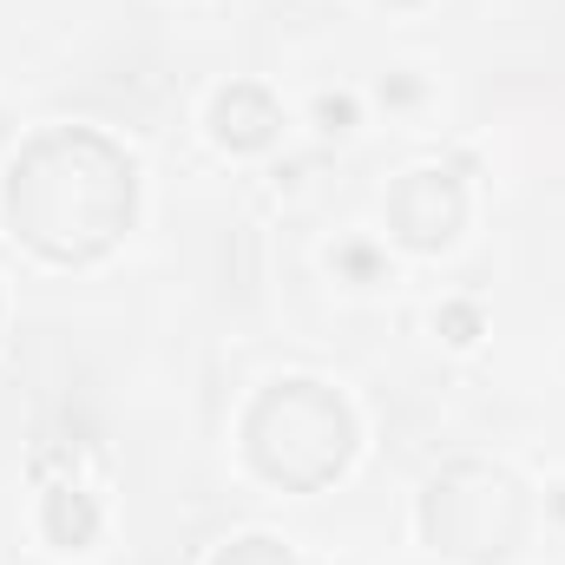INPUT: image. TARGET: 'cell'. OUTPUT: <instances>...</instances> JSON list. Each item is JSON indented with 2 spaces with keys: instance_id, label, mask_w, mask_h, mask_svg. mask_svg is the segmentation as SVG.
Instances as JSON below:
<instances>
[{
  "instance_id": "6da1fadb",
  "label": "cell",
  "mask_w": 565,
  "mask_h": 565,
  "mask_svg": "<svg viewBox=\"0 0 565 565\" xmlns=\"http://www.w3.org/2000/svg\"><path fill=\"white\" fill-rule=\"evenodd\" d=\"M7 231L46 264H99L139 217V171L93 126H53L7 164Z\"/></svg>"
},
{
  "instance_id": "8992f818",
  "label": "cell",
  "mask_w": 565,
  "mask_h": 565,
  "mask_svg": "<svg viewBox=\"0 0 565 565\" xmlns=\"http://www.w3.org/2000/svg\"><path fill=\"white\" fill-rule=\"evenodd\" d=\"M40 487H46V500H40L46 540H53L60 553L93 546V533H99V500L86 493V480H40Z\"/></svg>"
},
{
  "instance_id": "9c48e42d",
  "label": "cell",
  "mask_w": 565,
  "mask_h": 565,
  "mask_svg": "<svg viewBox=\"0 0 565 565\" xmlns=\"http://www.w3.org/2000/svg\"><path fill=\"white\" fill-rule=\"evenodd\" d=\"M316 119H322V132H349L355 126V99L329 93V99H316Z\"/></svg>"
},
{
  "instance_id": "52a82bcc",
  "label": "cell",
  "mask_w": 565,
  "mask_h": 565,
  "mask_svg": "<svg viewBox=\"0 0 565 565\" xmlns=\"http://www.w3.org/2000/svg\"><path fill=\"white\" fill-rule=\"evenodd\" d=\"M217 565H296V553H289L282 540H264V533H257V540L224 546V553H217Z\"/></svg>"
},
{
  "instance_id": "277c9868",
  "label": "cell",
  "mask_w": 565,
  "mask_h": 565,
  "mask_svg": "<svg viewBox=\"0 0 565 565\" xmlns=\"http://www.w3.org/2000/svg\"><path fill=\"white\" fill-rule=\"evenodd\" d=\"M467 224V191L454 171H408L388 191V231L408 250H447Z\"/></svg>"
},
{
  "instance_id": "5b68a950",
  "label": "cell",
  "mask_w": 565,
  "mask_h": 565,
  "mask_svg": "<svg viewBox=\"0 0 565 565\" xmlns=\"http://www.w3.org/2000/svg\"><path fill=\"white\" fill-rule=\"evenodd\" d=\"M277 126H282V113L264 86H231L211 106V132H217V145H231V151H264V145L277 139Z\"/></svg>"
},
{
  "instance_id": "30bf717a",
  "label": "cell",
  "mask_w": 565,
  "mask_h": 565,
  "mask_svg": "<svg viewBox=\"0 0 565 565\" xmlns=\"http://www.w3.org/2000/svg\"><path fill=\"white\" fill-rule=\"evenodd\" d=\"M335 264H342V270H349V277H375V270H382V264H375V250H369V244H342V250H335Z\"/></svg>"
},
{
  "instance_id": "7a4b0ae2",
  "label": "cell",
  "mask_w": 565,
  "mask_h": 565,
  "mask_svg": "<svg viewBox=\"0 0 565 565\" xmlns=\"http://www.w3.org/2000/svg\"><path fill=\"white\" fill-rule=\"evenodd\" d=\"M244 454L282 493H322L355 454V415L322 382H277L244 415Z\"/></svg>"
},
{
  "instance_id": "ba28073f",
  "label": "cell",
  "mask_w": 565,
  "mask_h": 565,
  "mask_svg": "<svg viewBox=\"0 0 565 565\" xmlns=\"http://www.w3.org/2000/svg\"><path fill=\"white\" fill-rule=\"evenodd\" d=\"M440 335H447V342H473V335H480V309H473V302H447V309H440Z\"/></svg>"
},
{
  "instance_id": "3957f363",
  "label": "cell",
  "mask_w": 565,
  "mask_h": 565,
  "mask_svg": "<svg viewBox=\"0 0 565 565\" xmlns=\"http://www.w3.org/2000/svg\"><path fill=\"white\" fill-rule=\"evenodd\" d=\"M422 533L447 559L500 565L526 540V487L493 460H454L422 500Z\"/></svg>"
}]
</instances>
